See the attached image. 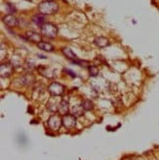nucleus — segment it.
Returning <instances> with one entry per match:
<instances>
[{
    "instance_id": "obj_1",
    "label": "nucleus",
    "mask_w": 159,
    "mask_h": 160,
    "mask_svg": "<svg viewBox=\"0 0 159 160\" xmlns=\"http://www.w3.org/2000/svg\"><path fill=\"white\" fill-rule=\"evenodd\" d=\"M58 4L52 0L42 1L38 4V10L42 15H53V14L58 12Z\"/></svg>"
},
{
    "instance_id": "obj_2",
    "label": "nucleus",
    "mask_w": 159,
    "mask_h": 160,
    "mask_svg": "<svg viewBox=\"0 0 159 160\" xmlns=\"http://www.w3.org/2000/svg\"><path fill=\"white\" fill-rule=\"evenodd\" d=\"M40 30H41V33L48 38H54L58 33L57 27L51 23H44L40 27Z\"/></svg>"
},
{
    "instance_id": "obj_3",
    "label": "nucleus",
    "mask_w": 159,
    "mask_h": 160,
    "mask_svg": "<svg viewBox=\"0 0 159 160\" xmlns=\"http://www.w3.org/2000/svg\"><path fill=\"white\" fill-rule=\"evenodd\" d=\"M47 125L49 127L50 130L52 131H58L61 126L63 125V122H62V117L58 114H54L52 116L49 117V119L47 121Z\"/></svg>"
},
{
    "instance_id": "obj_4",
    "label": "nucleus",
    "mask_w": 159,
    "mask_h": 160,
    "mask_svg": "<svg viewBox=\"0 0 159 160\" xmlns=\"http://www.w3.org/2000/svg\"><path fill=\"white\" fill-rule=\"evenodd\" d=\"M64 87L59 82H52L48 87V92L52 96H61L64 93Z\"/></svg>"
},
{
    "instance_id": "obj_5",
    "label": "nucleus",
    "mask_w": 159,
    "mask_h": 160,
    "mask_svg": "<svg viewBox=\"0 0 159 160\" xmlns=\"http://www.w3.org/2000/svg\"><path fill=\"white\" fill-rule=\"evenodd\" d=\"M62 122L66 129H73L77 124V117L72 114H67L62 117Z\"/></svg>"
},
{
    "instance_id": "obj_6",
    "label": "nucleus",
    "mask_w": 159,
    "mask_h": 160,
    "mask_svg": "<svg viewBox=\"0 0 159 160\" xmlns=\"http://www.w3.org/2000/svg\"><path fill=\"white\" fill-rule=\"evenodd\" d=\"M59 96H52L51 98L47 101L46 103V107L47 109L50 111V112H56L58 111V107H59V104L61 102L62 99L58 98Z\"/></svg>"
},
{
    "instance_id": "obj_7",
    "label": "nucleus",
    "mask_w": 159,
    "mask_h": 160,
    "mask_svg": "<svg viewBox=\"0 0 159 160\" xmlns=\"http://www.w3.org/2000/svg\"><path fill=\"white\" fill-rule=\"evenodd\" d=\"M13 72V65L9 63H2L0 66V75L2 78H9Z\"/></svg>"
},
{
    "instance_id": "obj_8",
    "label": "nucleus",
    "mask_w": 159,
    "mask_h": 160,
    "mask_svg": "<svg viewBox=\"0 0 159 160\" xmlns=\"http://www.w3.org/2000/svg\"><path fill=\"white\" fill-rule=\"evenodd\" d=\"M3 22L6 26H8L9 28H14L18 25V20L17 18L13 15V14H8L3 17Z\"/></svg>"
},
{
    "instance_id": "obj_9",
    "label": "nucleus",
    "mask_w": 159,
    "mask_h": 160,
    "mask_svg": "<svg viewBox=\"0 0 159 160\" xmlns=\"http://www.w3.org/2000/svg\"><path fill=\"white\" fill-rule=\"evenodd\" d=\"M62 52L64 53V55H65V56H66L68 59L72 60L73 62H75V63L82 64V61H80V60L78 59L77 55H76V54L72 51V49H70V48L65 47V48H63V49H62Z\"/></svg>"
},
{
    "instance_id": "obj_10",
    "label": "nucleus",
    "mask_w": 159,
    "mask_h": 160,
    "mask_svg": "<svg viewBox=\"0 0 159 160\" xmlns=\"http://www.w3.org/2000/svg\"><path fill=\"white\" fill-rule=\"evenodd\" d=\"M57 112L59 113V115H62V116L68 114V112H69V102L67 100H65V99L61 100Z\"/></svg>"
},
{
    "instance_id": "obj_11",
    "label": "nucleus",
    "mask_w": 159,
    "mask_h": 160,
    "mask_svg": "<svg viewBox=\"0 0 159 160\" xmlns=\"http://www.w3.org/2000/svg\"><path fill=\"white\" fill-rule=\"evenodd\" d=\"M27 37L31 41H33V42H40L41 41V36L39 33H37L34 31H27Z\"/></svg>"
},
{
    "instance_id": "obj_12",
    "label": "nucleus",
    "mask_w": 159,
    "mask_h": 160,
    "mask_svg": "<svg viewBox=\"0 0 159 160\" xmlns=\"http://www.w3.org/2000/svg\"><path fill=\"white\" fill-rule=\"evenodd\" d=\"M94 44L96 46L100 47V48H103V47L108 46L110 44V42H109V40L106 38H104V37H99V38H96L94 39Z\"/></svg>"
},
{
    "instance_id": "obj_13",
    "label": "nucleus",
    "mask_w": 159,
    "mask_h": 160,
    "mask_svg": "<svg viewBox=\"0 0 159 160\" xmlns=\"http://www.w3.org/2000/svg\"><path fill=\"white\" fill-rule=\"evenodd\" d=\"M37 47L39 48L40 50L42 51H46V52H50L53 50V45L48 43V42H44V41H40V42L37 43Z\"/></svg>"
},
{
    "instance_id": "obj_14",
    "label": "nucleus",
    "mask_w": 159,
    "mask_h": 160,
    "mask_svg": "<svg viewBox=\"0 0 159 160\" xmlns=\"http://www.w3.org/2000/svg\"><path fill=\"white\" fill-rule=\"evenodd\" d=\"M32 21L38 27H41L45 23V17L43 15H34L32 18Z\"/></svg>"
},
{
    "instance_id": "obj_15",
    "label": "nucleus",
    "mask_w": 159,
    "mask_h": 160,
    "mask_svg": "<svg viewBox=\"0 0 159 160\" xmlns=\"http://www.w3.org/2000/svg\"><path fill=\"white\" fill-rule=\"evenodd\" d=\"M71 112H72V115H74L76 117H80L82 115V113H84V108H82V105H76L72 108Z\"/></svg>"
},
{
    "instance_id": "obj_16",
    "label": "nucleus",
    "mask_w": 159,
    "mask_h": 160,
    "mask_svg": "<svg viewBox=\"0 0 159 160\" xmlns=\"http://www.w3.org/2000/svg\"><path fill=\"white\" fill-rule=\"evenodd\" d=\"M82 108H84L85 111H89V110H92L93 108V103H92V100L85 99V100H82Z\"/></svg>"
},
{
    "instance_id": "obj_17",
    "label": "nucleus",
    "mask_w": 159,
    "mask_h": 160,
    "mask_svg": "<svg viewBox=\"0 0 159 160\" xmlns=\"http://www.w3.org/2000/svg\"><path fill=\"white\" fill-rule=\"evenodd\" d=\"M34 78L32 75H27V76H24V77L21 78V82L23 83V85H31V83L33 82Z\"/></svg>"
},
{
    "instance_id": "obj_18",
    "label": "nucleus",
    "mask_w": 159,
    "mask_h": 160,
    "mask_svg": "<svg viewBox=\"0 0 159 160\" xmlns=\"http://www.w3.org/2000/svg\"><path fill=\"white\" fill-rule=\"evenodd\" d=\"M88 71H89V75L92 76V77H95V76L98 75V69L96 66H89L88 67Z\"/></svg>"
},
{
    "instance_id": "obj_19",
    "label": "nucleus",
    "mask_w": 159,
    "mask_h": 160,
    "mask_svg": "<svg viewBox=\"0 0 159 160\" xmlns=\"http://www.w3.org/2000/svg\"><path fill=\"white\" fill-rule=\"evenodd\" d=\"M6 9H7V11H8L9 13H15L16 12V8L12 4H10V3H8V4L6 5Z\"/></svg>"
},
{
    "instance_id": "obj_20",
    "label": "nucleus",
    "mask_w": 159,
    "mask_h": 160,
    "mask_svg": "<svg viewBox=\"0 0 159 160\" xmlns=\"http://www.w3.org/2000/svg\"><path fill=\"white\" fill-rule=\"evenodd\" d=\"M67 72H68L69 74H70V75L72 76V77H75V76H76V75H75V74H73V72H72V71H70V70H67Z\"/></svg>"
},
{
    "instance_id": "obj_21",
    "label": "nucleus",
    "mask_w": 159,
    "mask_h": 160,
    "mask_svg": "<svg viewBox=\"0 0 159 160\" xmlns=\"http://www.w3.org/2000/svg\"><path fill=\"white\" fill-rule=\"evenodd\" d=\"M27 1H32V0H27Z\"/></svg>"
}]
</instances>
